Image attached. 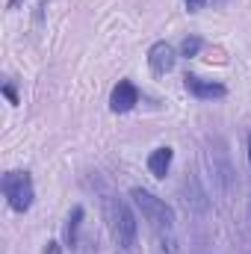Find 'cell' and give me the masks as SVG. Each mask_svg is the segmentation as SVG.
Segmentation results:
<instances>
[{"label":"cell","instance_id":"6da1fadb","mask_svg":"<svg viewBox=\"0 0 251 254\" xmlns=\"http://www.w3.org/2000/svg\"><path fill=\"white\" fill-rule=\"evenodd\" d=\"M130 198H133V204H136V210L142 213V219L151 225V231L157 234V240L166 246H172L175 249V210L163 201V198H157L154 192L142 190V187H133L130 190Z\"/></svg>","mask_w":251,"mask_h":254},{"label":"cell","instance_id":"7a4b0ae2","mask_svg":"<svg viewBox=\"0 0 251 254\" xmlns=\"http://www.w3.org/2000/svg\"><path fill=\"white\" fill-rule=\"evenodd\" d=\"M104 219H107V228H110V237L119 249H133L136 246V237H139V222L130 210L125 198L119 195H107L104 198Z\"/></svg>","mask_w":251,"mask_h":254},{"label":"cell","instance_id":"3957f363","mask_svg":"<svg viewBox=\"0 0 251 254\" xmlns=\"http://www.w3.org/2000/svg\"><path fill=\"white\" fill-rule=\"evenodd\" d=\"M0 190H3L6 204L15 213H27L33 207V201H36V184H33L30 172H18V169L6 172L3 181H0Z\"/></svg>","mask_w":251,"mask_h":254},{"label":"cell","instance_id":"277c9868","mask_svg":"<svg viewBox=\"0 0 251 254\" xmlns=\"http://www.w3.org/2000/svg\"><path fill=\"white\" fill-rule=\"evenodd\" d=\"M139 98H142V92H139V86L133 80H119L113 86V92H110V113L125 116L139 104Z\"/></svg>","mask_w":251,"mask_h":254},{"label":"cell","instance_id":"5b68a950","mask_svg":"<svg viewBox=\"0 0 251 254\" xmlns=\"http://www.w3.org/2000/svg\"><path fill=\"white\" fill-rule=\"evenodd\" d=\"M184 86H187L189 95L198 98V101H219V98L228 95L225 83H219V80H204V77H198V74H187V77H184Z\"/></svg>","mask_w":251,"mask_h":254},{"label":"cell","instance_id":"8992f818","mask_svg":"<svg viewBox=\"0 0 251 254\" xmlns=\"http://www.w3.org/2000/svg\"><path fill=\"white\" fill-rule=\"evenodd\" d=\"M178 51L169 45V42H154L151 48H148V68L157 74V77H163V74H169L175 63H178Z\"/></svg>","mask_w":251,"mask_h":254},{"label":"cell","instance_id":"52a82bcc","mask_svg":"<svg viewBox=\"0 0 251 254\" xmlns=\"http://www.w3.org/2000/svg\"><path fill=\"white\" fill-rule=\"evenodd\" d=\"M172 163H175V151H172L169 145H163V148L151 151V157H148V172H151L154 178H166L169 169H172Z\"/></svg>","mask_w":251,"mask_h":254},{"label":"cell","instance_id":"ba28073f","mask_svg":"<svg viewBox=\"0 0 251 254\" xmlns=\"http://www.w3.org/2000/svg\"><path fill=\"white\" fill-rule=\"evenodd\" d=\"M83 216H86V210H83V207H74V210H71V216H68V225H65V246H68V249H74V246H77V231H80Z\"/></svg>","mask_w":251,"mask_h":254},{"label":"cell","instance_id":"9c48e42d","mask_svg":"<svg viewBox=\"0 0 251 254\" xmlns=\"http://www.w3.org/2000/svg\"><path fill=\"white\" fill-rule=\"evenodd\" d=\"M201 48H204V42H201L198 36H189V39L181 42V57L192 60V57H198V54H201Z\"/></svg>","mask_w":251,"mask_h":254},{"label":"cell","instance_id":"30bf717a","mask_svg":"<svg viewBox=\"0 0 251 254\" xmlns=\"http://www.w3.org/2000/svg\"><path fill=\"white\" fill-rule=\"evenodd\" d=\"M184 3H187L189 12H201V9L207 6V0H184Z\"/></svg>","mask_w":251,"mask_h":254},{"label":"cell","instance_id":"8fae6325","mask_svg":"<svg viewBox=\"0 0 251 254\" xmlns=\"http://www.w3.org/2000/svg\"><path fill=\"white\" fill-rule=\"evenodd\" d=\"M3 95L9 98V104H18V95H15V89H12V86H3Z\"/></svg>","mask_w":251,"mask_h":254},{"label":"cell","instance_id":"7c38bea8","mask_svg":"<svg viewBox=\"0 0 251 254\" xmlns=\"http://www.w3.org/2000/svg\"><path fill=\"white\" fill-rule=\"evenodd\" d=\"M45 254H60V243H48V249H45Z\"/></svg>","mask_w":251,"mask_h":254},{"label":"cell","instance_id":"4fadbf2b","mask_svg":"<svg viewBox=\"0 0 251 254\" xmlns=\"http://www.w3.org/2000/svg\"><path fill=\"white\" fill-rule=\"evenodd\" d=\"M21 3H24V0H9V9H18Z\"/></svg>","mask_w":251,"mask_h":254},{"label":"cell","instance_id":"5bb4252c","mask_svg":"<svg viewBox=\"0 0 251 254\" xmlns=\"http://www.w3.org/2000/svg\"><path fill=\"white\" fill-rule=\"evenodd\" d=\"M246 148H249V163H251V133H249V145Z\"/></svg>","mask_w":251,"mask_h":254}]
</instances>
